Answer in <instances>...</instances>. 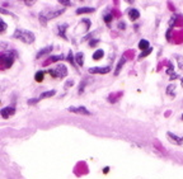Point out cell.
I'll return each instance as SVG.
<instances>
[{
    "label": "cell",
    "mask_w": 183,
    "mask_h": 179,
    "mask_svg": "<svg viewBox=\"0 0 183 179\" xmlns=\"http://www.w3.org/2000/svg\"><path fill=\"white\" fill-rule=\"evenodd\" d=\"M72 85H74V81H72V80H69V81H68L66 84H65V88L68 89L69 86H72Z\"/></svg>",
    "instance_id": "obj_37"
},
{
    "label": "cell",
    "mask_w": 183,
    "mask_h": 179,
    "mask_svg": "<svg viewBox=\"0 0 183 179\" xmlns=\"http://www.w3.org/2000/svg\"><path fill=\"white\" fill-rule=\"evenodd\" d=\"M74 58H75V62L78 66H83L84 65V53L83 52H78L74 56Z\"/></svg>",
    "instance_id": "obj_13"
},
{
    "label": "cell",
    "mask_w": 183,
    "mask_h": 179,
    "mask_svg": "<svg viewBox=\"0 0 183 179\" xmlns=\"http://www.w3.org/2000/svg\"><path fill=\"white\" fill-rule=\"evenodd\" d=\"M68 60H69V62H71V64H74L75 62V58H74V53L71 52H69V55H68Z\"/></svg>",
    "instance_id": "obj_26"
},
{
    "label": "cell",
    "mask_w": 183,
    "mask_h": 179,
    "mask_svg": "<svg viewBox=\"0 0 183 179\" xmlns=\"http://www.w3.org/2000/svg\"><path fill=\"white\" fill-rule=\"evenodd\" d=\"M182 119H183V114H182Z\"/></svg>",
    "instance_id": "obj_42"
},
{
    "label": "cell",
    "mask_w": 183,
    "mask_h": 179,
    "mask_svg": "<svg viewBox=\"0 0 183 179\" xmlns=\"http://www.w3.org/2000/svg\"><path fill=\"white\" fill-rule=\"evenodd\" d=\"M15 57H17V52H14V51H8V52L0 55V67L1 69L12 67Z\"/></svg>",
    "instance_id": "obj_2"
},
{
    "label": "cell",
    "mask_w": 183,
    "mask_h": 179,
    "mask_svg": "<svg viewBox=\"0 0 183 179\" xmlns=\"http://www.w3.org/2000/svg\"><path fill=\"white\" fill-rule=\"evenodd\" d=\"M126 64V58L125 57H122L121 60L118 61V64H117V67H116V70H115V75L116 76H118L120 75V71H121V69H122V66Z\"/></svg>",
    "instance_id": "obj_14"
},
{
    "label": "cell",
    "mask_w": 183,
    "mask_h": 179,
    "mask_svg": "<svg viewBox=\"0 0 183 179\" xmlns=\"http://www.w3.org/2000/svg\"><path fill=\"white\" fill-rule=\"evenodd\" d=\"M98 43H99V39H98V38H96V39H90L89 45H90L92 47H94L96 45H98Z\"/></svg>",
    "instance_id": "obj_31"
},
{
    "label": "cell",
    "mask_w": 183,
    "mask_h": 179,
    "mask_svg": "<svg viewBox=\"0 0 183 179\" xmlns=\"http://www.w3.org/2000/svg\"><path fill=\"white\" fill-rule=\"evenodd\" d=\"M129 18L131 20H137L139 18H140V12L135 8L129 9Z\"/></svg>",
    "instance_id": "obj_11"
},
{
    "label": "cell",
    "mask_w": 183,
    "mask_h": 179,
    "mask_svg": "<svg viewBox=\"0 0 183 179\" xmlns=\"http://www.w3.org/2000/svg\"><path fill=\"white\" fill-rule=\"evenodd\" d=\"M58 3H60L61 5H65V6H71V5H72L71 1H66V0H60Z\"/></svg>",
    "instance_id": "obj_29"
},
{
    "label": "cell",
    "mask_w": 183,
    "mask_h": 179,
    "mask_svg": "<svg viewBox=\"0 0 183 179\" xmlns=\"http://www.w3.org/2000/svg\"><path fill=\"white\" fill-rule=\"evenodd\" d=\"M173 66H172V64H169V67H168L167 69V74H169V75H172V74H173Z\"/></svg>",
    "instance_id": "obj_34"
},
{
    "label": "cell",
    "mask_w": 183,
    "mask_h": 179,
    "mask_svg": "<svg viewBox=\"0 0 183 179\" xmlns=\"http://www.w3.org/2000/svg\"><path fill=\"white\" fill-rule=\"evenodd\" d=\"M51 51H52V46H47V47H43L42 50H39L38 52H37V58H41L43 56H47V55H50L51 53Z\"/></svg>",
    "instance_id": "obj_10"
},
{
    "label": "cell",
    "mask_w": 183,
    "mask_h": 179,
    "mask_svg": "<svg viewBox=\"0 0 183 179\" xmlns=\"http://www.w3.org/2000/svg\"><path fill=\"white\" fill-rule=\"evenodd\" d=\"M111 71L109 66H96V67H90L89 69V74H108Z\"/></svg>",
    "instance_id": "obj_6"
},
{
    "label": "cell",
    "mask_w": 183,
    "mask_h": 179,
    "mask_svg": "<svg viewBox=\"0 0 183 179\" xmlns=\"http://www.w3.org/2000/svg\"><path fill=\"white\" fill-rule=\"evenodd\" d=\"M47 72H49L51 76H53V78H66L68 76V67L61 64V65H57V66L53 67V69H49Z\"/></svg>",
    "instance_id": "obj_3"
},
{
    "label": "cell",
    "mask_w": 183,
    "mask_h": 179,
    "mask_svg": "<svg viewBox=\"0 0 183 179\" xmlns=\"http://www.w3.org/2000/svg\"><path fill=\"white\" fill-rule=\"evenodd\" d=\"M94 8H90V6H82V8L76 9V14H89L94 12Z\"/></svg>",
    "instance_id": "obj_12"
},
{
    "label": "cell",
    "mask_w": 183,
    "mask_h": 179,
    "mask_svg": "<svg viewBox=\"0 0 183 179\" xmlns=\"http://www.w3.org/2000/svg\"><path fill=\"white\" fill-rule=\"evenodd\" d=\"M108 170H109V168L106 166V168H104V173H108Z\"/></svg>",
    "instance_id": "obj_40"
},
{
    "label": "cell",
    "mask_w": 183,
    "mask_h": 179,
    "mask_svg": "<svg viewBox=\"0 0 183 179\" xmlns=\"http://www.w3.org/2000/svg\"><path fill=\"white\" fill-rule=\"evenodd\" d=\"M65 9H58V10H45V12H42L41 14L43 17L46 18V20L49 22L50 19H53V18H56L58 15H61V14L64 13Z\"/></svg>",
    "instance_id": "obj_4"
},
{
    "label": "cell",
    "mask_w": 183,
    "mask_h": 179,
    "mask_svg": "<svg viewBox=\"0 0 183 179\" xmlns=\"http://www.w3.org/2000/svg\"><path fill=\"white\" fill-rule=\"evenodd\" d=\"M82 22L87 24V29H89V28H90V20H89V19H83Z\"/></svg>",
    "instance_id": "obj_35"
},
{
    "label": "cell",
    "mask_w": 183,
    "mask_h": 179,
    "mask_svg": "<svg viewBox=\"0 0 183 179\" xmlns=\"http://www.w3.org/2000/svg\"><path fill=\"white\" fill-rule=\"evenodd\" d=\"M55 94H56V90H49V92L41 93V95H39L38 98H39V99H45V98H51V97H53Z\"/></svg>",
    "instance_id": "obj_16"
},
{
    "label": "cell",
    "mask_w": 183,
    "mask_h": 179,
    "mask_svg": "<svg viewBox=\"0 0 183 179\" xmlns=\"http://www.w3.org/2000/svg\"><path fill=\"white\" fill-rule=\"evenodd\" d=\"M174 85H169V86H168V89H167V94H168V95H175V93H174Z\"/></svg>",
    "instance_id": "obj_24"
},
{
    "label": "cell",
    "mask_w": 183,
    "mask_h": 179,
    "mask_svg": "<svg viewBox=\"0 0 183 179\" xmlns=\"http://www.w3.org/2000/svg\"><path fill=\"white\" fill-rule=\"evenodd\" d=\"M39 100H41L39 98H36V99H29L27 103H28V104H36V103H37V102H39Z\"/></svg>",
    "instance_id": "obj_32"
},
{
    "label": "cell",
    "mask_w": 183,
    "mask_h": 179,
    "mask_svg": "<svg viewBox=\"0 0 183 179\" xmlns=\"http://www.w3.org/2000/svg\"><path fill=\"white\" fill-rule=\"evenodd\" d=\"M167 136L169 137V140L172 142H174L175 145H182L183 144V137H179V136H177V135H174V133H172V132H168Z\"/></svg>",
    "instance_id": "obj_8"
},
{
    "label": "cell",
    "mask_w": 183,
    "mask_h": 179,
    "mask_svg": "<svg viewBox=\"0 0 183 179\" xmlns=\"http://www.w3.org/2000/svg\"><path fill=\"white\" fill-rule=\"evenodd\" d=\"M24 4H25V5H33V4H34V1H28V0H25Z\"/></svg>",
    "instance_id": "obj_39"
},
{
    "label": "cell",
    "mask_w": 183,
    "mask_h": 179,
    "mask_svg": "<svg viewBox=\"0 0 183 179\" xmlns=\"http://www.w3.org/2000/svg\"><path fill=\"white\" fill-rule=\"evenodd\" d=\"M181 83H182V85H183V78L181 79Z\"/></svg>",
    "instance_id": "obj_41"
},
{
    "label": "cell",
    "mask_w": 183,
    "mask_h": 179,
    "mask_svg": "<svg viewBox=\"0 0 183 179\" xmlns=\"http://www.w3.org/2000/svg\"><path fill=\"white\" fill-rule=\"evenodd\" d=\"M177 61H178V66L181 70H183V57L182 56H177Z\"/></svg>",
    "instance_id": "obj_27"
},
{
    "label": "cell",
    "mask_w": 183,
    "mask_h": 179,
    "mask_svg": "<svg viewBox=\"0 0 183 179\" xmlns=\"http://www.w3.org/2000/svg\"><path fill=\"white\" fill-rule=\"evenodd\" d=\"M85 84H87V80H84L83 83H80L79 85V94H82L84 92V88H85Z\"/></svg>",
    "instance_id": "obj_28"
},
{
    "label": "cell",
    "mask_w": 183,
    "mask_h": 179,
    "mask_svg": "<svg viewBox=\"0 0 183 179\" xmlns=\"http://www.w3.org/2000/svg\"><path fill=\"white\" fill-rule=\"evenodd\" d=\"M151 51H153V47H150V48H148V50H145V51H141V53L139 55V60H142L144 57H146V56H149L150 53H151Z\"/></svg>",
    "instance_id": "obj_19"
},
{
    "label": "cell",
    "mask_w": 183,
    "mask_h": 179,
    "mask_svg": "<svg viewBox=\"0 0 183 179\" xmlns=\"http://www.w3.org/2000/svg\"><path fill=\"white\" fill-rule=\"evenodd\" d=\"M177 78H179V76H178V74H175V72H173V74H172L170 75V80H175V79H177Z\"/></svg>",
    "instance_id": "obj_38"
},
{
    "label": "cell",
    "mask_w": 183,
    "mask_h": 179,
    "mask_svg": "<svg viewBox=\"0 0 183 179\" xmlns=\"http://www.w3.org/2000/svg\"><path fill=\"white\" fill-rule=\"evenodd\" d=\"M6 28H8V24H6L5 22L3 20V18L0 17V33H4L6 31Z\"/></svg>",
    "instance_id": "obj_20"
},
{
    "label": "cell",
    "mask_w": 183,
    "mask_h": 179,
    "mask_svg": "<svg viewBox=\"0 0 183 179\" xmlns=\"http://www.w3.org/2000/svg\"><path fill=\"white\" fill-rule=\"evenodd\" d=\"M13 37L17 38V39H20L22 42L27 43V45H31V43H33L34 39H36L33 32L25 31V29H20V28H17V29H15V32H14Z\"/></svg>",
    "instance_id": "obj_1"
},
{
    "label": "cell",
    "mask_w": 183,
    "mask_h": 179,
    "mask_svg": "<svg viewBox=\"0 0 183 179\" xmlns=\"http://www.w3.org/2000/svg\"><path fill=\"white\" fill-rule=\"evenodd\" d=\"M118 28L120 29H125L126 28V23H125V22H120V23H118Z\"/></svg>",
    "instance_id": "obj_36"
},
{
    "label": "cell",
    "mask_w": 183,
    "mask_h": 179,
    "mask_svg": "<svg viewBox=\"0 0 183 179\" xmlns=\"http://www.w3.org/2000/svg\"><path fill=\"white\" fill-rule=\"evenodd\" d=\"M177 15H173V17H172L170 18V19H169V23H168V24H169V28H173V25L175 24V20H177Z\"/></svg>",
    "instance_id": "obj_25"
},
{
    "label": "cell",
    "mask_w": 183,
    "mask_h": 179,
    "mask_svg": "<svg viewBox=\"0 0 183 179\" xmlns=\"http://www.w3.org/2000/svg\"><path fill=\"white\" fill-rule=\"evenodd\" d=\"M172 29L173 28H169L167 31V33H165V37H167V41H170V32H172Z\"/></svg>",
    "instance_id": "obj_33"
},
{
    "label": "cell",
    "mask_w": 183,
    "mask_h": 179,
    "mask_svg": "<svg viewBox=\"0 0 183 179\" xmlns=\"http://www.w3.org/2000/svg\"><path fill=\"white\" fill-rule=\"evenodd\" d=\"M68 27L69 25L66 24V23H64V24H60L57 27V32H58V36L60 37H63L64 39H66L68 41V37H66V29H68Z\"/></svg>",
    "instance_id": "obj_9"
},
{
    "label": "cell",
    "mask_w": 183,
    "mask_h": 179,
    "mask_svg": "<svg viewBox=\"0 0 183 179\" xmlns=\"http://www.w3.org/2000/svg\"><path fill=\"white\" fill-rule=\"evenodd\" d=\"M103 56H104V51H103V50H101V48H99V50H97L96 52L93 53V58H94V60H101V58L103 57Z\"/></svg>",
    "instance_id": "obj_18"
},
{
    "label": "cell",
    "mask_w": 183,
    "mask_h": 179,
    "mask_svg": "<svg viewBox=\"0 0 183 179\" xmlns=\"http://www.w3.org/2000/svg\"><path fill=\"white\" fill-rule=\"evenodd\" d=\"M15 113V108L14 107H10V105H8V107L5 108H1V111H0V114H1L3 118H9L12 114H14Z\"/></svg>",
    "instance_id": "obj_7"
},
{
    "label": "cell",
    "mask_w": 183,
    "mask_h": 179,
    "mask_svg": "<svg viewBox=\"0 0 183 179\" xmlns=\"http://www.w3.org/2000/svg\"><path fill=\"white\" fill-rule=\"evenodd\" d=\"M63 58H64L63 55H55V56H51V57H50L49 62H55V61H60V60H63Z\"/></svg>",
    "instance_id": "obj_21"
},
{
    "label": "cell",
    "mask_w": 183,
    "mask_h": 179,
    "mask_svg": "<svg viewBox=\"0 0 183 179\" xmlns=\"http://www.w3.org/2000/svg\"><path fill=\"white\" fill-rule=\"evenodd\" d=\"M139 48H140L141 51H145V50L150 48L149 41H146V39H140V42H139Z\"/></svg>",
    "instance_id": "obj_15"
},
{
    "label": "cell",
    "mask_w": 183,
    "mask_h": 179,
    "mask_svg": "<svg viewBox=\"0 0 183 179\" xmlns=\"http://www.w3.org/2000/svg\"><path fill=\"white\" fill-rule=\"evenodd\" d=\"M39 22H41V24L43 25V27H45V25L47 24V20H46V18L42 15V14H39Z\"/></svg>",
    "instance_id": "obj_30"
},
{
    "label": "cell",
    "mask_w": 183,
    "mask_h": 179,
    "mask_svg": "<svg viewBox=\"0 0 183 179\" xmlns=\"http://www.w3.org/2000/svg\"><path fill=\"white\" fill-rule=\"evenodd\" d=\"M112 19H113V15L111 13H107V14H104V17H103V20L106 22L107 24H109L112 22Z\"/></svg>",
    "instance_id": "obj_22"
},
{
    "label": "cell",
    "mask_w": 183,
    "mask_h": 179,
    "mask_svg": "<svg viewBox=\"0 0 183 179\" xmlns=\"http://www.w3.org/2000/svg\"><path fill=\"white\" fill-rule=\"evenodd\" d=\"M43 78H45V71H37L36 72V75H34V80L37 83H41L42 80H43Z\"/></svg>",
    "instance_id": "obj_17"
},
{
    "label": "cell",
    "mask_w": 183,
    "mask_h": 179,
    "mask_svg": "<svg viewBox=\"0 0 183 179\" xmlns=\"http://www.w3.org/2000/svg\"><path fill=\"white\" fill-rule=\"evenodd\" d=\"M68 111L72 112V113H76V114H83V116H90L92 114L85 107H69Z\"/></svg>",
    "instance_id": "obj_5"
},
{
    "label": "cell",
    "mask_w": 183,
    "mask_h": 179,
    "mask_svg": "<svg viewBox=\"0 0 183 179\" xmlns=\"http://www.w3.org/2000/svg\"><path fill=\"white\" fill-rule=\"evenodd\" d=\"M0 14H6V15H10V17H14L15 18V14H13L10 10H6L4 8H0Z\"/></svg>",
    "instance_id": "obj_23"
}]
</instances>
